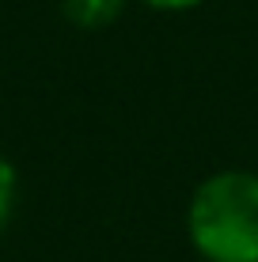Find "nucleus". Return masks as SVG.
<instances>
[{"mask_svg": "<svg viewBox=\"0 0 258 262\" xmlns=\"http://www.w3.org/2000/svg\"><path fill=\"white\" fill-rule=\"evenodd\" d=\"M186 232L205 262H258V175L228 167L201 179L190 194Z\"/></svg>", "mask_w": 258, "mask_h": 262, "instance_id": "f257e3e1", "label": "nucleus"}, {"mask_svg": "<svg viewBox=\"0 0 258 262\" xmlns=\"http://www.w3.org/2000/svg\"><path fill=\"white\" fill-rule=\"evenodd\" d=\"M126 12V0H61V15L76 31H106Z\"/></svg>", "mask_w": 258, "mask_h": 262, "instance_id": "f03ea898", "label": "nucleus"}, {"mask_svg": "<svg viewBox=\"0 0 258 262\" xmlns=\"http://www.w3.org/2000/svg\"><path fill=\"white\" fill-rule=\"evenodd\" d=\"M12 205H15V167L8 156H0V228L12 216Z\"/></svg>", "mask_w": 258, "mask_h": 262, "instance_id": "7ed1b4c3", "label": "nucleus"}, {"mask_svg": "<svg viewBox=\"0 0 258 262\" xmlns=\"http://www.w3.org/2000/svg\"><path fill=\"white\" fill-rule=\"evenodd\" d=\"M140 4L156 8V12H190V8L205 4V0H140Z\"/></svg>", "mask_w": 258, "mask_h": 262, "instance_id": "20e7f679", "label": "nucleus"}]
</instances>
